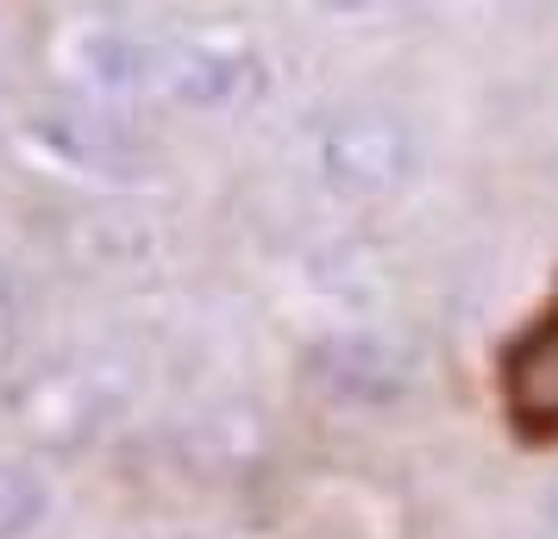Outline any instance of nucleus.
I'll return each instance as SVG.
<instances>
[{"label": "nucleus", "mask_w": 558, "mask_h": 539, "mask_svg": "<svg viewBox=\"0 0 558 539\" xmlns=\"http://www.w3.org/2000/svg\"><path fill=\"white\" fill-rule=\"evenodd\" d=\"M314 170L345 201H383L414 182L421 138L396 107H345L314 138Z\"/></svg>", "instance_id": "1"}, {"label": "nucleus", "mask_w": 558, "mask_h": 539, "mask_svg": "<svg viewBox=\"0 0 558 539\" xmlns=\"http://www.w3.org/2000/svg\"><path fill=\"white\" fill-rule=\"evenodd\" d=\"M307 377L327 395L332 408L352 414H383L402 408L408 395L421 389V352L402 333H377V327H345L314 345Z\"/></svg>", "instance_id": "2"}, {"label": "nucleus", "mask_w": 558, "mask_h": 539, "mask_svg": "<svg viewBox=\"0 0 558 539\" xmlns=\"http://www.w3.org/2000/svg\"><path fill=\"white\" fill-rule=\"evenodd\" d=\"M257 70L252 51H232V45H163V88L177 107L195 113H232L257 95Z\"/></svg>", "instance_id": "3"}, {"label": "nucleus", "mask_w": 558, "mask_h": 539, "mask_svg": "<svg viewBox=\"0 0 558 539\" xmlns=\"http://www.w3.org/2000/svg\"><path fill=\"white\" fill-rule=\"evenodd\" d=\"M502 408L521 433L558 439V308H546L502 352Z\"/></svg>", "instance_id": "4"}, {"label": "nucleus", "mask_w": 558, "mask_h": 539, "mask_svg": "<svg viewBox=\"0 0 558 539\" xmlns=\"http://www.w3.org/2000/svg\"><path fill=\"white\" fill-rule=\"evenodd\" d=\"M63 70L88 95H157L163 88V45H145L113 26H82L63 38Z\"/></svg>", "instance_id": "5"}, {"label": "nucleus", "mask_w": 558, "mask_h": 539, "mask_svg": "<svg viewBox=\"0 0 558 539\" xmlns=\"http://www.w3.org/2000/svg\"><path fill=\"white\" fill-rule=\"evenodd\" d=\"M32 145L63 163L70 176H101V182H132L138 176V151L132 138L101 113H38L32 120Z\"/></svg>", "instance_id": "6"}, {"label": "nucleus", "mask_w": 558, "mask_h": 539, "mask_svg": "<svg viewBox=\"0 0 558 539\" xmlns=\"http://www.w3.org/2000/svg\"><path fill=\"white\" fill-rule=\"evenodd\" d=\"M51 520V483L32 464L0 458V539H32Z\"/></svg>", "instance_id": "7"}, {"label": "nucleus", "mask_w": 558, "mask_h": 539, "mask_svg": "<svg viewBox=\"0 0 558 539\" xmlns=\"http://www.w3.org/2000/svg\"><path fill=\"white\" fill-rule=\"evenodd\" d=\"M396 7H414V0H314V13H327V20H383Z\"/></svg>", "instance_id": "8"}, {"label": "nucleus", "mask_w": 558, "mask_h": 539, "mask_svg": "<svg viewBox=\"0 0 558 539\" xmlns=\"http://www.w3.org/2000/svg\"><path fill=\"white\" fill-rule=\"evenodd\" d=\"M13 302V270H7V257H0V308Z\"/></svg>", "instance_id": "9"}, {"label": "nucleus", "mask_w": 558, "mask_h": 539, "mask_svg": "<svg viewBox=\"0 0 558 539\" xmlns=\"http://www.w3.org/2000/svg\"><path fill=\"white\" fill-rule=\"evenodd\" d=\"M546 527H553V534H558V489H553V495H546Z\"/></svg>", "instance_id": "10"}]
</instances>
